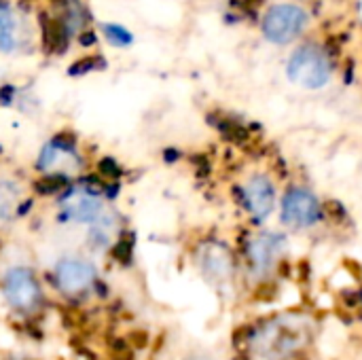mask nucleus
I'll return each instance as SVG.
<instances>
[{
    "label": "nucleus",
    "mask_w": 362,
    "mask_h": 360,
    "mask_svg": "<svg viewBox=\"0 0 362 360\" xmlns=\"http://www.w3.org/2000/svg\"><path fill=\"white\" fill-rule=\"evenodd\" d=\"M21 206V189L13 180H0V221H11Z\"/></svg>",
    "instance_id": "obj_13"
},
{
    "label": "nucleus",
    "mask_w": 362,
    "mask_h": 360,
    "mask_svg": "<svg viewBox=\"0 0 362 360\" xmlns=\"http://www.w3.org/2000/svg\"><path fill=\"white\" fill-rule=\"evenodd\" d=\"M310 23V15L301 4L280 2L274 4L261 19V32L265 40L274 45H288L297 40Z\"/></svg>",
    "instance_id": "obj_3"
},
{
    "label": "nucleus",
    "mask_w": 362,
    "mask_h": 360,
    "mask_svg": "<svg viewBox=\"0 0 362 360\" xmlns=\"http://www.w3.org/2000/svg\"><path fill=\"white\" fill-rule=\"evenodd\" d=\"M55 282L66 295H81L95 282V267L83 259H62L55 265Z\"/></svg>",
    "instance_id": "obj_10"
},
{
    "label": "nucleus",
    "mask_w": 362,
    "mask_h": 360,
    "mask_svg": "<svg viewBox=\"0 0 362 360\" xmlns=\"http://www.w3.org/2000/svg\"><path fill=\"white\" fill-rule=\"evenodd\" d=\"M322 214L320 199L305 187H291L280 202V221L295 231L316 227L322 221Z\"/></svg>",
    "instance_id": "obj_5"
},
{
    "label": "nucleus",
    "mask_w": 362,
    "mask_h": 360,
    "mask_svg": "<svg viewBox=\"0 0 362 360\" xmlns=\"http://www.w3.org/2000/svg\"><path fill=\"white\" fill-rule=\"evenodd\" d=\"M286 76L301 89L318 91L333 79V59L327 49L316 42L301 45L291 53L286 62Z\"/></svg>",
    "instance_id": "obj_2"
},
{
    "label": "nucleus",
    "mask_w": 362,
    "mask_h": 360,
    "mask_svg": "<svg viewBox=\"0 0 362 360\" xmlns=\"http://www.w3.org/2000/svg\"><path fill=\"white\" fill-rule=\"evenodd\" d=\"M102 36L112 45V47H129L134 42V36L129 30H125L119 23H104L102 25Z\"/></svg>",
    "instance_id": "obj_14"
},
{
    "label": "nucleus",
    "mask_w": 362,
    "mask_h": 360,
    "mask_svg": "<svg viewBox=\"0 0 362 360\" xmlns=\"http://www.w3.org/2000/svg\"><path fill=\"white\" fill-rule=\"evenodd\" d=\"M21 34H19V21L17 15L0 4V53H13L19 47Z\"/></svg>",
    "instance_id": "obj_12"
},
{
    "label": "nucleus",
    "mask_w": 362,
    "mask_h": 360,
    "mask_svg": "<svg viewBox=\"0 0 362 360\" xmlns=\"http://www.w3.org/2000/svg\"><path fill=\"white\" fill-rule=\"evenodd\" d=\"M242 206L255 223H263L276 208V185L267 174L250 176L242 189Z\"/></svg>",
    "instance_id": "obj_9"
},
{
    "label": "nucleus",
    "mask_w": 362,
    "mask_h": 360,
    "mask_svg": "<svg viewBox=\"0 0 362 360\" xmlns=\"http://www.w3.org/2000/svg\"><path fill=\"white\" fill-rule=\"evenodd\" d=\"M85 161L78 153L76 144L66 138H53L49 140L36 159V170L47 178H62L68 180L70 176L81 174Z\"/></svg>",
    "instance_id": "obj_4"
},
{
    "label": "nucleus",
    "mask_w": 362,
    "mask_h": 360,
    "mask_svg": "<svg viewBox=\"0 0 362 360\" xmlns=\"http://www.w3.org/2000/svg\"><path fill=\"white\" fill-rule=\"evenodd\" d=\"M286 252V240L274 231H259L255 233L244 246V259L248 272L257 278H265L276 269L280 259Z\"/></svg>",
    "instance_id": "obj_6"
},
{
    "label": "nucleus",
    "mask_w": 362,
    "mask_h": 360,
    "mask_svg": "<svg viewBox=\"0 0 362 360\" xmlns=\"http://www.w3.org/2000/svg\"><path fill=\"white\" fill-rule=\"evenodd\" d=\"M310 337V327L295 316H278L261 323L248 339L250 352L263 360H282L299 352Z\"/></svg>",
    "instance_id": "obj_1"
},
{
    "label": "nucleus",
    "mask_w": 362,
    "mask_h": 360,
    "mask_svg": "<svg viewBox=\"0 0 362 360\" xmlns=\"http://www.w3.org/2000/svg\"><path fill=\"white\" fill-rule=\"evenodd\" d=\"M62 221L78 225H95L106 216V206L95 189H70L59 204Z\"/></svg>",
    "instance_id": "obj_7"
},
{
    "label": "nucleus",
    "mask_w": 362,
    "mask_h": 360,
    "mask_svg": "<svg viewBox=\"0 0 362 360\" xmlns=\"http://www.w3.org/2000/svg\"><path fill=\"white\" fill-rule=\"evenodd\" d=\"M197 263H199L202 274L214 284H225L233 278V269H235L233 257L221 242L204 244L199 248Z\"/></svg>",
    "instance_id": "obj_11"
},
{
    "label": "nucleus",
    "mask_w": 362,
    "mask_h": 360,
    "mask_svg": "<svg viewBox=\"0 0 362 360\" xmlns=\"http://www.w3.org/2000/svg\"><path fill=\"white\" fill-rule=\"evenodd\" d=\"M2 293L17 312H34L40 303V286L28 267H13L2 280Z\"/></svg>",
    "instance_id": "obj_8"
}]
</instances>
